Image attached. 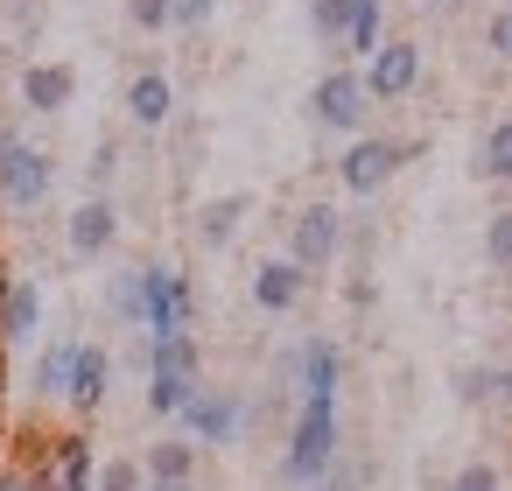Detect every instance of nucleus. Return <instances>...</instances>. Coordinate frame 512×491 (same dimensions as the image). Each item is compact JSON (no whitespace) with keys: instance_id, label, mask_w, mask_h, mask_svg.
Instances as JSON below:
<instances>
[{"instance_id":"obj_1","label":"nucleus","mask_w":512,"mask_h":491,"mask_svg":"<svg viewBox=\"0 0 512 491\" xmlns=\"http://www.w3.org/2000/svg\"><path fill=\"white\" fill-rule=\"evenodd\" d=\"M337 442H344L337 400H302V407H295V421H288L281 477H288V484H323V477L337 470Z\"/></svg>"},{"instance_id":"obj_2","label":"nucleus","mask_w":512,"mask_h":491,"mask_svg":"<svg viewBox=\"0 0 512 491\" xmlns=\"http://www.w3.org/2000/svg\"><path fill=\"white\" fill-rule=\"evenodd\" d=\"M421 155V141H386V134H358V141H344V155H337V183L351 190V197H379L407 162Z\"/></svg>"},{"instance_id":"obj_3","label":"nucleus","mask_w":512,"mask_h":491,"mask_svg":"<svg viewBox=\"0 0 512 491\" xmlns=\"http://www.w3.org/2000/svg\"><path fill=\"white\" fill-rule=\"evenodd\" d=\"M190 323H197V288H190V274L169 267V260L141 267V330H148V337H183Z\"/></svg>"},{"instance_id":"obj_4","label":"nucleus","mask_w":512,"mask_h":491,"mask_svg":"<svg viewBox=\"0 0 512 491\" xmlns=\"http://www.w3.org/2000/svg\"><path fill=\"white\" fill-rule=\"evenodd\" d=\"M50 183H57L50 148L22 141L15 127H0V204H8V211H36L50 197Z\"/></svg>"},{"instance_id":"obj_5","label":"nucleus","mask_w":512,"mask_h":491,"mask_svg":"<svg viewBox=\"0 0 512 491\" xmlns=\"http://www.w3.org/2000/svg\"><path fill=\"white\" fill-rule=\"evenodd\" d=\"M176 421H183V435L197 449H232L239 428H246V400H239V386H197Z\"/></svg>"},{"instance_id":"obj_6","label":"nucleus","mask_w":512,"mask_h":491,"mask_svg":"<svg viewBox=\"0 0 512 491\" xmlns=\"http://www.w3.org/2000/svg\"><path fill=\"white\" fill-rule=\"evenodd\" d=\"M365 113H372V99H365V78L344 64V71H323L316 78V92H309V120L316 127H330V134H365Z\"/></svg>"},{"instance_id":"obj_7","label":"nucleus","mask_w":512,"mask_h":491,"mask_svg":"<svg viewBox=\"0 0 512 491\" xmlns=\"http://www.w3.org/2000/svg\"><path fill=\"white\" fill-rule=\"evenodd\" d=\"M421 71H428V64H421V43L386 36V43L365 57V71H358V78H365V99H372V106H393V99H407V92L421 85Z\"/></svg>"},{"instance_id":"obj_8","label":"nucleus","mask_w":512,"mask_h":491,"mask_svg":"<svg viewBox=\"0 0 512 491\" xmlns=\"http://www.w3.org/2000/svg\"><path fill=\"white\" fill-rule=\"evenodd\" d=\"M337 246H344V211H337V204H302V211L288 218V260H295L302 274H323V267L337 260Z\"/></svg>"},{"instance_id":"obj_9","label":"nucleus","mask_w":512,"mask_h":491,"mask_svg":"<svg viewBox=\"0 0 512 491\" xmlns=\"http://www.w3.org/2000/svg\"><path fill=\"white\" fill-rule=\"evenodd\" d=\"M92 470H99V456H92V435H57L50 442V456H43V470H29L36 477V491H92Z\"/></svg>"},{"instance_id":"obj_10","label":"nucleus","mask_w":512,"mask_h":491,"mask_svg":"<svg viewBox=\"0 0 512 491\" xmlns=\"http://www.w3.org/2000/svg\"><path fill=\"white\" fill-rule=\"evenodd\" d=\"M344 386V344L337 337H302L295 344V393L302 400H337Z\"/></svg>"},{"instance_id":"obj_11","label":"nucleus","mask_w":512,"mask_h":491,"mask_svg":"<svg viewBox=\"0 0 512 491\" xmlns=\"http://www.w3.org/2000/svg\"><path fill=\"white\" fill-rule=\"evenodd\" d=\"M36 330H43V281L36 274H15L8 295H0V351L36 344Z\"/></svg>"},{"instance_id":"obj_12","label":"nucleus","mask_w":512,"mask_h":491,"mask_svg":"<svg viewBox=\"0 0 512 491\" xmlns=\"http://www.w3.org/2000/svg\"><path fill=\"white\" fill-rule=\"evenodd\" d=\"M106 386H113V351H106V344H85V337H78V358H71V386H64V407L92 421V414L106 407Z\"/></svg>"},{"instance_id":"obj_13","label":"nucleus","mask_w":512,"mask_h":491,"mask_svg":"<svg viewBox=\"0 0 512 491\" xmlns=\"http://www.w3.org/2000/svg\"><path fill=\"white\" fill-rule=\"evenodd\" d=\"M71 99H78V71H71V64H57V57L22 64V106H29V113L50 120V113H64Z\"/></svg>"},{"instance_id":"obj_14","label":"nucleus","mask_w":512,"mask_h":491,"mask_svg":"<svg viewBox=\"0 0 512 491\" xmlns=\"http://www.w3.org/2000/svg\"><path fill=\"white\" fill-rule=\"evenodd\" d=\"M64 239H71V253H78V260L113 253V239H120V211H113V197H85V204L64 218Z\"/></svg>"},{"instance_id":"obj_15","label":"nucleus","mask_w":512,"mask_h":491,"mask_svg":"<svg viewBox=\"0 0 512 491\" xmlns=\"http://www.w3.org/2000/svg\"><path fill=\"white\" fill-rule=\"evenodd\" d=\"M309 295V274L281 253V260H260L253 267V309H267V316H288L295 302Z\"/></svg>"},{"instance_id":"obj_16","label":"nucleus","mask_w":512,"mask_h":491,"mask_svg":"<svg viewBox=\"0 0 512 491\" xmlns=\"http://www.w3.org/2000/svg\"><path fill=\"white\" fill-rule=\"evenodd\" d=\"M197 442L190 435H162V442H148L141 449V477L148 484H197Z\"/></svg>"},{"instance_id":"obj_17","label":"nucleus","mask_w":512,"mask_h":491,"mask_svg":"<svg viewBox=\"0 0 512 491\" xmlns=\"http://www.w3.org/2000/svg\"><path fill=\"white\" fill-rule=\"evenodd\" d=\"M169 113H176L169 71H134V85H127V120H134V127H169Z\"/></svg>"},{"instance_id":"obj_18","label":"nucleus","mask_w":512,"mask_h":491,"mask_svg":"<svg viewBox=\"0 0 512 491\" xmlns=\"http://www.w3.org/2000/svg\"><path fill=\"white\" fill-rule=\"evenodd\" d=\"M148 379H204V344H197V330H183V337H148Z\"/></svg>"},{"instance_id":"obj_19","label":"nucleus","mask_w":512,"mask_h":491,"mask_svg":"<svg viewBox=\"0 0 512 491\" xmlns=\"http://www.w3.org/2000/svg\"><path fill=\"white\" fill-rule=\"evenodd\" d=\"M246 211H253V197H246V190H232V197H211V204H197V239H204L211 253H225V246L239 239Z\"/></svg>"},{"instance_id":"obj_20","label":"nucleus","mask_w":512,"mask_h":491,"mask_svg":"<svg viewBox=\"0 0 512 491\" xmlns=\"http://www.w3.org/2000/svg\"><path fill=\"white\" fill-rule=\"evenodd\" d=\"M71 358H78V337H50L43 358H36V372H29V393H36V400H64V386H71Z\"/></svg>"},{"instance_id":"obj_21","label":"nucleus","mask_w":512,"mask_h":491,"mask_svg":"<svg viewBox=\"0 0 512 491\" xmlns=\"http://www.w3.org/2000/svg\"><path fill=\"white\" fill-rule=\"evenodd\" d=\"M477 176H484V183H512V120H498V127L484 134V148H477Z\"/></svg>"},{"instance_id":"obj_22","label":"nucleus","mask_w":512,"mask_h":491,"mask_svg":"<svg viewBox=\"0 0 512 491\" xmlns=\"http://www.w3.org/2000/svg\"><path fill=\"white\" fill-rule=\"evenodd\" d=\"M379 43H386V8H379V0H358V15H351V29H344V50L372 57Z\"/></svg>"},{"instance_id":"obj_23","label":"nucleus","mask_w":512,"mask_h":491,"mask_svg":"<svg viewBox=\"0 0 512 491\" xmlns=\"http://www.w3.org/2000/svg\"><path fill=\"white\" fill-rule=\"evenodd\" d=\"M449 386H456V407H491L498 400V372L491 365H456Z\"/></svg>"},{"instance_id":"obj_24","label":"nucleus","mask_w":512,"mask_h":491,"mask_svg":"<svg viewBox=\"0 0 512 491\" xmlns=\"http://www.w3.org/2000/svg\"><path fill=\"white\" fill-rule=\"evenodd\" d=\"M197 386H204V379H148V414H155V421H176Z\"/></svg>"},{"instance_id":"obj_25","label":"nucleus","mask_w":512,"mask_h":491,"mask_svg":"<svg viewBox=\"0 0 512 491\" xmlns=\"http://www.w3.org/2000/svg\"><path fill=\"white\" fill-rule=\"evenodd\" d=\"M106 309H113L120 323H141V267H120V274L106 281Z\"/></svg>"},{"instance_id":"obj_26","label":"nucleus","mask_w":512,"mask_h":491,"mask_svg":"<svg viewBox=\"0 0 512 491\" xmlns=\"http://www.w3.org/2000/svg\"><path fill=\"white\" fill-rule=\"evenodd\" d=\"M351 15H358V0H309V29H316L323 43H344Z\"/></svg>"},{"instance_id":"obj_27","label":"nucleus","mask_w":512,"mask_h":491,"mask_svg":"<svg viewBox=\"0 0 512 491\" xmlns=\"http://www.w3.org/2000/svg\"><path fill=\"white\" fill-rule=\"evenodd\" d=\"M148 477H141V456H106L99 470H92V491H141Z\"/></svg>"},{"instance_id":"obj_28","label":"nucleus","mask_w":512,"mask_h":491,"mask_svg":"<svg viewBox=\"0 0 512 491\" xmlns=\"http://www.w3.org/2000/svg\"><path fill=\"white\" fill-rule=\"evenodd\" d=\"M442 491H505V477H498V463L491 456H470V463H456L449 470V484Z\"/></svg>"},{"instance_id":"obj_29","label":"nucleus","mask_w":512,"mask_h":491,"mask_svg":"<svg viewBox=\"0 0 512 491\" xmlns=\"http://www.w3.org/2000/svg\"><path fill=\"white\" fill-rule=\"evenodd\" d=\"M484 260H491L498 274H512V211H491V225H484Z\"/></svg>"},{"instance_id":"obj_30","label":"nucleus","mask_w":512,"mask_h":491,"mask_svg":"<svg viewBox=\"0 0 512 491\" xmlns=\"http://www.w3.org/2000/svg\"><path fill=\"white\" fill-rule=\"evenodd\" d=\"M127 22H134L141 36H162V29H169V0H127Z\"/></svg>"},{"instance_id":"obj_31","label":"nucleus","mask_w":512,"mask_h":491,"mask_svg":"<svg viewBox=\"0 0 512 491\" xmlns=\"http://www.w3.org/2000/svg\"><path fill=\"white\" fill-rule=\"evenodd\" d=\"M218 15V0H169V29H204Z\"/></svg>"},{"instance_id":"obj_32","label":"nucleus","mask_w":512,"mask_h":491,"mask_svg":"<svg viewBox=\"0 0 512 491\" xmlns=\"http://www.w3.org/2000/svg\"><path fill=\"white\" fill-rule=\"evenodd\" d=\"M113 169H120V148H113V141H99V148H92V197H106Z\"/></svg>"},{"instance_id":"obj_33","label":"nucleus","mask_w":512,"mask_h":491,"mask_svg":"<svg viewBox=\"0 0 512 491\" xmlns=\"http://www.w3.org/2000/svg\"><path fill=\"white\" fill-rule=\"evenodd\" d=\"M309 491H365V477H358V470H330V477L309 484Z\"/></svg>"},{"instance_id":"obj_34","label":"nucleus","mask_w":512,"mask_h":491,"mask_svg":"<svg viewBox=\"0 0 512 491\" xmlns=\"http://www.w3.org/2000/svg\"><path fill=\"white\" fill-rule=\"evenodd\" d=\"M0 491H36V477H29V470H15V463H0Z\"/></svg>"},{"instance_id":"obj_35","label":"nucleus","mask_w":512,"mask_h":491,"mask_svg":"<svg viewBox=\"0 0 512 491\" xmlns=\"http://www.w3.org/2000/svg\"><path fill=\"white\" fill-rule=\"evenodd\" d=\"M491 50H498V57L512 50V15H498V22H491Z\"/></svg>"},{"instance_id":"obj_36","label":"nucleus","mask_w":512,"mask_h":491,"mask_svg":"<svg viewBox=\"0 0 512 491\" xmlns=\"http://www.w3.org/2000/svg\"><path fill=\"white\" fill-rule=\"evenodd\" d=\"M498 400H505V407H512V372H498Z\"/></svg>"},{"instance_id":"obj_37","label":"nucleus","mask_w":512,"mask_h":491,"mask_svg":"<svg viewBox=\"0 0 512 491\" xmlns=\"http://www.w3.org/2000/svg\"><path fill=\"white\" fill-rule=\"evenodd\" d=\"M141 491H197V484H141Z\"/></svg>"},{"instance_id":"obj_38","label":"nucleus","mask_w":512,"mask_h":491,"mask_svg":"<svg viewBox=\"0 0 512 491\" xmlns=\"http://www.w3.org/2000/svg\"><path fill=\"white\" fill-rule=\"evenodd\" d=\"M8 281H15V274H8V267H0V295H8Z\"/></svg>"},{"instance_id":"obj_39","label":"nucleus","mask_w":512,"mask_h":491,"mask_svg":"<svg viewBox=\"0 0 512 491\" xmlns=\"http://www.w3.org/2000/svg\"><path fill=\"white\" fill-rule=\"evenodd\" d=\"M428 8H449V0H428Z\"/></svg>"},{"instance_id":"obj_40","label":"nucleus","mask_w":512,"mask_h":491,"mask_svg":"<svg viewBox=\"0 0 512 491\" xmlns=\"http://www.w3.org/2000/svg\"><path fill=\"white\" fill-rule=\"evenodd\" d=\"M197 491H218V484H197Z\"/></svg>"},{"instance_id":"obj_41","label":"nucleus","mask_w":512,"mask_h":491,"mask_svg":"<svg viewBox=\"0 0 512 491\" xmlns=\"http://www.w3.org/2000/svg\"><path fill=\"white\" fill-rule=\"evenodd\" d=\"M505 57H512V50H505Z\"/></svg>"}]
</instances>
